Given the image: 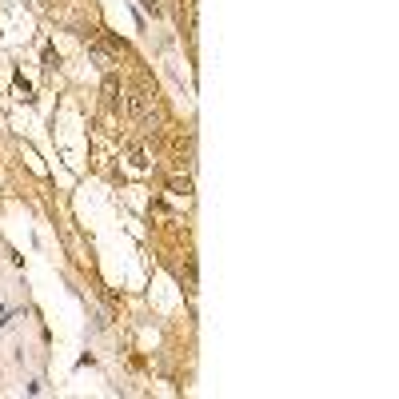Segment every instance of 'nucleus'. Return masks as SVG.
<instances>
[{
	"label": "nucleus",
	"mask_w": 399,
	"mask_h": 399,
	"mask_svg": "<svg viewBox=\"0 0 399 399\" xmlns=\"http://www.w3.org/2000/svg\"><path fill=\"white\" fill-rule=\"evenodd\" d=\"M148 92H132V100H128V108H132V116H148Z\"/></svg>",
	"instance_id": "f257e3e1"
},
{
	"label": "nucleus",
	"mask_w": 399,
	"mask_h": 399,
	"mask_svg": "<svg viewBox=\"0 0 399 399\" xmlns=\"http://www.w3.org/2000/svg\"><path fill=\"white\" fill-rule=\"evenodd\" d=\"M88 52H92V56H96V60L104 64V68H112V64H116V56H112L108 48H104V44H88Z\"/></svg>",
	"instance_id": "f03ea898"
},
{
	"label": "nucleus",
	"mask_w": 399,
	"mask_h": 399,
	"mask_svg": "<svg viewBox=\"0 0 399 399\" xmlns=\"http://www.w3.org/2000/svg\"><path fill=\"white\" fill-rule=\"evenodd\" d=\"M104 100H108V104H120V84H116V76H108V80H104Z\"/></svg>",
	"instance_id": "7ed1b4c3"
},
{
	"label": "nucleus",
	"mask_w": 399,
	"mask_h": 399,
	"mask_svg": "<svg viewBox=\"0 0 399 399\" xmlns=\"http://www.w3.org/2000/svg\"><path fill=\"white\" fill-rule=\"evenodd\" d=\"M168 188H172V192H180V196H188V192H192V180H188V176H172V180H168Z\"/></svg>",
	"instance_id": "20e7f679"
},
{
	"label": "nucleus",
	"mask_w": 399,
	"mask_h": 399,
	"mask_svg": "<svg viewBox=\"0 0 399 399\" xmlns=\"http://www.w3.org/2000/svg\"><path fill=\"white\" fill-rule=\"evenodd\" d=\"M56 64H60V60H56V52L44 48V68H56Z\"/></svg>",
	"instance_id": "39448f33"
}]
</instances>
